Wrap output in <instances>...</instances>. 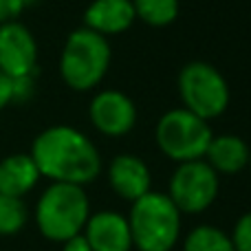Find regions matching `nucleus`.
Instances as JSON below:
<instances>
[{
  "instance_id": "obj_1",
  "label": "nucleus",
  "mask_w": 251,
  "mask_h": 251,
  "mask_svg": "<svg viewBox=\"0 0 251 251\" xmlns=\"http://www.w3.org/2000/svg\"><path fill=\"white\" fill-rule=\"evenodd\" d=\"M31 156L40 176L51 183L86 185L101 172V156L97 146L73 126H51L33 139Z\"/></svg>"
},
{
  "instance_id": "obj_2",
  "label": "nucleus",
  "mask_w": 251,
  "mask_h": 251,
  "mask_svg": "<svg viewBox=\"0 0 251 251\" xmlns=\"http://www.w3.org/2000/svg\"><path fill=\"white\" fill-rule=\"evenodd\" d=\"M183 214L163 192H146L130 203L128 225L137 251H172L181 238Z\"/></svg>"
},
{
  "instance_id": "obj_3",
  "label": "nucleus",
  "mask_w": 251,
  "mask_h": 251,
  "mask_svg": "<svg viewBox=\"0 0 251 251\" xmlns=\"http://www.w3.org/2000/svg\"><path fill=\"white\" fill-rule=\"evenodd\" d=\"M91 216V201L84 185L51 183L35 205V225L40 234L53 243H64L75 234H82Z\"/></svg>"
},
{
  "instance_id": "obj_4",
  "label": "nucleus",
  "mask_w": 251,
  "mask_h": 251,
  "mask_svg": "<svg viewBox=\"0 0 251 251\" xmlns=\"http://www.w3.org/2000/svg\"><path fill=\"white\" fill-rule=\"evenodd\" d=\"M113 51L108 38L86 29H75L66 38L60 55V75L73 91H93L110 69Z\"/></svg>"
},
{
  "instance_id": "obj_5",
  "label": "nucleus",
  "mask_w": 251,
  "mask_h": 251,
  "mask_svg": "<svg viewBox=\"0 0 251 251\" xmlns=\"http://www.w3.org/2000/svg\"><path fill=\"white\" fill-rule=\"evenodd\" d=\"M156 146L168 159L183 163V161L203 159L214 132L209 122L187 108H174L161 115L154 130Z\"/></svg>"
},
{
  "instance_id": "obj_6",
  "label": "nucleus",
  "mask_w": 251,
  "mask_h": 251,
  "mask_svg": "<svg viewBox=\"0 0 251 251\" xmlns=\"http://www.w3.org/2000/svg\"><path fill=\"white\" fill-rule=\"evenodd\" d=\"M178 95L183 108L209 122L221 117L229 106V84L216 66L190 62L178 73Z\"/></svg>"
},
{
  "instance_id": "obj_7",
  "label": "nucleus",
  "mask_w": 251,
  "mask_h": 251,
  "mask_svg": "<svg viewBox=\"0 0 251 251\" xmlns=\"http://www.w3.org/2000/svg\"><path fill=\"white\" fill-rule=\"evenodd\" d=\"M221 190L218 172L205 159L183 161L170 178L168 196L181 214H201L212 207Z\"/></svg>"
},
{
  "instance_id": "obj_8",
  "label": "nucleus",
  "mask_w": 251,
  "mask_h": 251,
  "mask_svg": "<svg viewBox=\"0 0 251 251\" xmlns=\"http://www.w3.org/2000/svg\"><path fill=\"white\" fill-rule=\"evenodd\" d=\"M0 71L11 79L35 75L38 71L35 38L18 20L0 25Z\"/></svg>"
},
{
  "instance_id": "obj_9",
  "label": "nucleus",
  "mask_w": 251,
  "mask_h": 251,
  "mask_svg": "<svg viewBox=\"0 0 251 251\" xmlns=\"http://www.w3.org/2000/svg\"><path fill=\"white\" fill-rule=\"evenodd\" d=\"M88 119L93 128L106 137H124L137 124V106L126 93L108 88L91 100Z\"/></svg>"
},
{
  "instance_id": "obj_10",
  "label": "nucleus",
  "mask_w": 251,
  "mask_h": 251,
  "mask_svg": "<svg viewBox=\"0 0 251 251\" xmlns=\"http://www.w3.org/2000/svg\"><path fill=\"white\" fill-rule=\"evenodd\" d=\"M84 238L88 240L93 251H130L132 234H130L128 216L113 209L91 212L84 225Z\"/></svg>"
},
{
  "instance_id": "obj_11",
  "label": "nucleus",
  "mask_w": 251,
  "mask_h": 251,
  "mask_svg": "<svg viewBox=\"0 0 251 251\" xmlns=\"http://www.w3.org/2000/svg\"><path fill=\"white\" fill-rule=\"evenodd\" d=\"M108 183L119 199L137 201L152 187V174L146 161L137 154H117L108 165Z\"/></svg>"
},
{
  "instance_id": "obj_12",
  "label": "nucleus",
  "mask_w": 251,
  "mask_h": 251,
  "mask_svg": "<svg viewBox=\"0 0 251 251\" xmlns=\"http://www.w3.org/2000/svg\"><path fill=\"white\" fill-rule=\"evenodd\" d=\"M134 20L132 0H93L84 11V26L104 38L128 31Z\"/></svg>"
},
{
  "instance_id": "obj_13",
  "label": "nucleus",
  "mask_w": 251,
  "mask_h": 251,
  "mask_svg": "<svg viewBox=\"0 0 251 251\" xmlns=\"http://www.w3.org/2000/svg\"><path fill=\"white\" fill-rule=\"evenodd\" d=\"M40 170L31 154H9L0 161V194L26 196L40 181Z\"/></svg>"
},
{
  "instance_id": "obj_14",
  "label": "nucleus",
  "mask_w": 251,
  "mask_h": 251,
  "mask_svg": "<svg viewBox=\"0 0 251 251\" xmlns=\"http://www.w3.org/2000/svg\"><path fill=\"white\" fill-rule=\"evenodd\" d=\"M249 152L251 150L245 143V139L236 137V134H218V137H212L203 159L218 174H236L247 168Z\"/></svg>"
},
{
  "instance_id": "obj_15",
  "label": "nucleus",
  "mask_w": 251,
  "mask_h": 251,
  "mask_svg": "<svg viewBox=\"0 0 251 251\" xmlns=\"http://www.w3.org/2000/svg\"><path fill=\"white\" fill-rule=\"evenodd\" d=\"M183 251H236L231 236L214 225H199L185 236Z\"/></svg>"
},
{
  "instance_id": "obj_16",
  "label": "nucleus",
  "mask_w": 251,
  "mask_h": 251,
  "mask_svg": "<svg viewBox=\"0 0 251 251\" xmlns=\"http://www.w3.org/2000/svg\"><path fill=\"white\" fill-rule=\"evenodd\" d=\"M132 9L150 26H168L178 18V0H132Z\"/></svg>"
},
{
  "instance_id": "obj_17",
  "label": "nucleus",
  "mask_w": 251,
  "mask_h": 251,
  "mask_svg": "<svg viewBox=\"0 0 251 251\" xmlns=\"http://www.w3.org/2000/svg\"><path fill=\"white\" fill-rule=\"evenodd\" d=\"M26 205L18 196L0 194V236H16L26 225Z\"/></svg>"
},
{
  "instance_id": "obj_18",
  "label": "nucleus",
  "mask_w": 251,
  "mask_h": 251,
  "mask_svg": "<svg viewBox=\"0 0 251 251\" xmlns=\"http://www.w3.org/2000/svg\"><path fill=\"white\" fill-rule=\"evenodd\" d=\"M231 243L236 251H251V212L243 214L236 221L234 231H231Z\"/></svg>"
},
{
  "instance_id": "obj_19",
  "label": "nucleus",
  "mask_w": 251,
  "mask_h": 251,
  "mask_svg": "<svg viewBox=\"0 0 251 251\" xmlns=\"http://www.w3.org/2000/svg\"><path fill=\"white\" fill-rule=\"evenodd\" d=\"M31 2L33 0H0V25L16 20Z\"/></svg>"
},
{
  "instance_id": "obj_20",
  "label": "nucleus",
  "mask_w": 251,
  "mask_h": 251,
  "mask_svg": "<svg viewBox=\"0 0 251 251\" xmlns=\"http://www.w3.org/2000/svg\"><path fill=\"white\" fill-rule=\"evenodd\" d=\"M35 88V75H26V77L13 79V101H26L31 100Z\"/></svg>"
},
{
  "instance_id": "obj_21",
  "label": "nucleus",
  "mask_w": 251,
  "mask_h": 251,
  "mask_svg": "<svg viewBox=\"0 0 251 251\" xmlns=\"http://www.w3.org/2000/svg\"><path fill=\"white\" fill-rule=\"evenodd\" d=\"M13 101V79L0 71V110Z\"/></svg>"
},
{
  "instance_id": "obj_22",
  "label": "nucleus",
  "mask_w": 251,
  "mask_h": 251,
  "mask_svg": "<svg viewBox=\"0 0 251 251\" xmlns=\"http://www.w3.org/2000/svg\"><path fill=\"white\" fill-rule=\"evenodd\" d=\"M62 251H93V249L88 245V240L84 238V234H75L62 243Z\"/></svg>"
},
{
  "instance_id": "obj_23",
  "label": "nucleus",
  "mask_w": 251,
  "mask_h": 251,
  "mask_svg": "<svg viewBox=\"0 0 251 251\" xmlns=\"http://www.w3.org/2000/svg\"><path fill=\"white\" fill-rule=\"evenodd\" d=\"M247 165H249V168H251V152H249V163H247Z\"/></svg>"
}]
</instances>
